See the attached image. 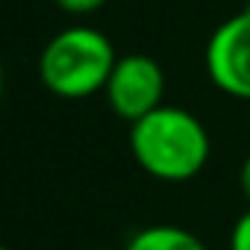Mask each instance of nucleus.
Wrapping results in <instances>:
<instances>
[{
  "label": "nucleus",
  "mask_w": 250,
  "mask_h": 250,
  "mask_svg": "<svg viewBox=\"0 0 250 250\" xmlns=\"http://www.w3.org/2000/svg\"><path fill=\"white\" fill-rule=\"evenodd\" d=\"M130 150L145 174L162 183L194 180L212 153L209 130L183 106H156L130 124Z\"/></svg>",
  "instance_id": "f257e3e1"
},
{
  "label": "nucleus",
  "mask_w": 250,
  "mask_h": 250,
  "mask_svg": "<svg viewBox=\"0 0 250 250\" xmlns=\"http://www.w3.org/2000/svg\"><path fill=\"white\" fill-rule=\"evenodd\" d=\"M118 62L115 44L94 27L59 30L39 53V77L44 88L62 100H83L103 91Z\"/></svg>",
  "instance_id": "f03ea898"
},
{
  "label": "nucleus",
  "mask_w": 250,
  "mask_h": 250,
  "mask_svg": "<svg viewBox=\"0 0 250 250\" xmlns=\"http://www.w3.org/2000/svg\"><path fill=\"white\" fill-rule=\"evenodd\" d=\"M203 62L218 91L250 100V6L215 27L206 42Z\"/></svg>",
  "instance_id": "7ed1b4c3"
},
{
  "label": "nucleus",
  "mask_w": 250,
  "mask_h": 250,
  "mask_svg": "<svg viewBox=\"0 0 250 250\" xmlns=\"http://www.w3.org/2000/svg\"><path fill=\"white\" fill-rule=\"evenodd\" d=\"M109 109L124 121H139L156 106H162L165 97V71L153 56L145 53H127L118 56L106 85H103Z\"/></svg>",
  "instance_id": "20e7f679"
},
{
  "label": "nucleus",
  "mask_w": 250,
  "mask_h": 250,
  "mask_svg": "<svg viewBox=\"0 0 250 250\" xmlns=\"http://www.w3.org/2000/svg\"><path fill=\"white\" fill-rule=\"evenodd\" d=\"M124 250H209L191 229L174 224H153L139 229Z\"/></svg>",
  "instance_id": "39448f33"
},
{
  "label": "nucleus",
  "mask_w": 250,
  "mask_h": 250,
  "mask_svg": "<svg viewBox=\"0 0 250 250\" xmlns=\"http://www.w3.org/2000/svg\"><path fill=\"white\" fill-rule=\"evenodd\" d=\"M229 250H250V209L244 215H238V221L232 224Z\"/></svg>",
  "instance_id": "423d86ee"
},
{
  "label": "nucleus",
  "mask_w": 250,
  "mask_h": 250,
  "mask_svg": "<svg viewBox=\"0 0 250 250\" xmlns=\"http://www.w3.org/2000/svg\"><path fill=\"white\" fill-rule=\"evenodd\" d=\"M53 3L68 15H91V12L103 9L109 0H53Z\"/></svg>",
  "instance_id": "0eeeda50"
},
{
  "label": "nucleus",
  "mask_w": 250,
  "mask_h": 250,
  "mask_svg": "<svg viewBox=\"0 0 250 250\" xmlns=\"http://www.w3.org/2000/svg\"><path fill=\"white\" fill-rule=\"evenodd\" d=\"M238 186H241V191H244V197H247V203H250V156L244 159V165H241V171H238Z\"/></svg>",
  "instance_id": "6e6552de"
},
{
  "label": "nucleus",
  "mask_w": 250,
  "mask_h": 250,
  "mask_svg": "<svg viewBox=\"0 0 250 250\" xmlns=\"http://www.w3.org/2000/svg\"><path fill=\"white\" fill-rule=\"evenodd\" d=\"M3 88H6V74H3V62H0V100H3Z\"/></svg>",
  "instance_id": "1a4fd4ad"
},
{
  "label": "nucleus",
  "mask_w": 250,
  "mask_h": 250,
  "mask_svg": "<svg viewBox=\"0 0 250 250\" xmlns=\"http://www.w3.org/2000/svg\"><path fill=\"white\" fill-rule=\"evenodd\" d=\"M91 250H112V247H91Z\"/></svg>",
  "instance_id": "9d476101"
},
{
  "label": "nucleus",
  "mask_w": 250,
  "mask_h": 250,
  "mask_svg": "<svg viewBox=\"0 0 250 250\" xmlns=\"http://www.w3.org/2000/svg\"><path fill=\"white\" fill-rule=\"evenodd\" d=\"M0 250H12V247H6V244H0Z\"/></svg>",
  "instance_id": "9b49d317"
}]
</instances>
